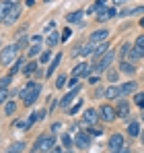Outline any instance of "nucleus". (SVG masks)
Instances as JSON below:
<instances>
[{"mask_svg": "<svg viewBox=\"0 0 144 153\" xmlns=\"http://www.w3.org/2000/svg\"><path fill=\"white\" fill-rule=\"evenodd\" d=\"M136 48L140 50V56H144V35H140V37L136 39Z\"/></svg>", "mask_w": 144, "mask_h": 153, "instance_id": "72a5a7b5", "label": "nucleus"}, {"mask_svg": "<svg viewBox=\"0 0 144 153\" xmlns=\"http://www.w3.org/2000/svg\"><path fill=\"white\" fill-rule=\"evenodd\" d=\"M46 2H51V0H46Z\"/></svg>", "mask_w": 144, "mask_h": 153, "instance_id": "6e6d98bb", "label": "nucleus"}, {"mask_svg": "<svg viewBox=\"0 0 144 153\" xmlns=\"http://www.w3.org/2000/svg\"><path fill=\"white\" fill-rule=\"evenodd\" d=\"M8 4H12V6H15V4H21V0H8Z\"/></svg>", "mask_w": 144, "mask_h": 153, "instance_id": "09e8293b", "label": "nucleus"}, {"mask_svg": "<svg viewBox=\"0 0 144 153\" xmlns=\"http://www.w3.org/2000/svg\"><path fill=\"white\" fill-rule=\"evenodd\" d=\"M115 17V8H105L103 4H97V21H107Z\"/></svg>", "mask_w": 144, "mask_h": 153, "instance_id": "423d86ee", "label": "nucleus"}, {"mask_svg": "<svg viewBox=\"0 0 144 153\" xmlns=\"http://www.w3.org/2000/svg\"><path fill=\"white\" fill-rule=\"evenodd\" d=\"M99 114H101V118L105 120V122H113L115 120V116H118V112H115V108H111V105H101V110H99Z\"/></svg>", "mask_w": 144, "mask_h": 153, "instance_id": "6e6552de", "label": "nucleus"}, {"mask_svg": "<svg viewBox=\"0 0 144 153\" xmlns=\"http://www.w3.org/2000/svg\"><path fill=\"white\" fill-rule=\"evenodd\" d=\"M144 13V6H136V8H126V10H121L120 17H130V15H142Z\"/></svg>", "mask_w": 144, "mask_h": 153, "instance_id": "aec40b11", "label": "nucleus"}, {"mask_svg": "<svg viewBox=\"0 0 144 153\" xmlns=\"http://www.w3.org/2000/svg\"><path fill=\"white\" fill-rule=\"evenodd\" d=\"M64 85H66V76H64V75H60L58 79H56V87H58V89H62Z\"/></svg>", "mask_w": 144, "mask_h": 153, "instance_id": "f704fd0d", "label": "nucleus"}, {"mask_svg": "<svg viewBox=\"0 0 144 153\" xmlns=\"http://www.w3.org/2000/svg\"><path fill=\"white\" fill-rule=\"evenodd\" d=\"M17 52H19L17 44L2 48V50H0V64H2V66H8V64H12V62H15V58H17Z\"/></svg>", "mask_w": 144, "mask_h": 153, "instance_id": "7ed1b4c3", "label": "nucleus"}, {"mask_svg": "<svg viewBox=\"0 0 144 153\" xmlns=\"http://www.w3.org/2000/svg\"><path fill=\"white\" fill-rule=\"evenodd\" d=\"M78 93H80V85L72 87L70 91H68V93H66V95H64V97L60 100V108H62V110H68V105L72 103V100H74V97H76Z\"/></svg>", "mask_w": 144, "mask_h": 153, "instance_id": "39448f33", "label": "nucleus"}, {"mask_svg": "<svg viewBox=\"0 0 144 153\" xmlns=\"http://www.w3.org/2000/svg\"><path fill=\"white\" fill-rule=\"evenodd\" d=\"M60 39H62V35H60L58 31H54V29H51V33H49L48 37H46V44H48L49 50H51V48H56V46L60 44Z\"/></svg>", "mask_w": 144, "mask_h": 153, "instance_id": "4468645a", "label": "nucleus"}, {"mask_svg": "<svg viewBox=\"0 0 144 153\" xmlns=\"http://www.w3.org/2000/svg\"><path fill=\"white\" fill-rule=\"evenodd\" d=\"M140 139H142V143H144V130H142V132H140Z\"/></svg>", "mask_w": 144, "mask_h": 153, "instance_id": "603ef678", "label": "nucleus"}, {"mask_svg": "<svg viewBox=\"0 0 144 153\" xmlns=\"http://www.w3.org/2000/svg\"><path fill=\"white\" fill-rule=\"evenodd\" d=\"M60 60H62V54H56V58L51 60V64L48 66V73H46L48 76H51V73H54V71H56V68L60 66Z\"/></svg>", "mask_w": 144, "mask_h": 153, "instance_id": "412c9836", "label": "nucleus"}, {"mask_svg": "<svg viewBox=\"0 0 144 153\" xmlns=\"http://www.w3.org/2000/svg\"><path fill=\"white\" fill-rule=\"evenodd\" d=\"M0 46H2V44H0ZM0 50H2V48H0Z\"/></svg>", "mask_w": 144, "mask_h": 153, "instance_id": "13d9d810", "label": "nucleus"}, {"mask_svg": "<svg viewBox=\"0 0 144 153\" xmlns=\"http://www.w3.org/2000/svg\"><path fill=\"white\" fill-rule=\"evenodd\" d=\"M19 71H23V58H19V60H15V64L10 66V73H8V75L12 76V75H17Z\"/></svg>", "mask_w": 144, "mask_h": 153, "instance_id": "b1692460", "label": "nucleus"}, {"mask_svg": "<svg viewBox=\"0 0 144 153\" xmlns=\"http://www.w3.org/2000/svg\"><path fill=\"white\" fill-rule=\"evenodd\" d=\"M8 83H10V75L0 79V103L8 100Z\"/></svg>", "mask_w": 144, "mask_h": 153, "instance_id": "9b49d317", "label": "nucleus"}, {"mask_svg": "<svg viewBox=\"0 0 144 153\" xmlns=\"http://www.w3.org/2000/svg\"><path fill=\"white\" fill-rule=\"evenodd\" d=\"M56 145V137L54 134H39L37 141L33 143V153H48Z\"/></svg>", "mask_w": 144, "mask_h": 153, "instance_id": "f03ea898", "label": "nucleus"}, {"mask_svg": "<svg viewBox=\"0 0 144 153\" xmlns=\"http://www.w3.org/2000/svg\"><path fill=\"white\" fill-rule=\"evenodd\" d=\"M49 56H51V52H43V54L39 56V62H41V64H46V62H49Z\"/></svg>", "mask_w": 144, "mask_h": 153, "instance_id": "c9c22d12", "label": "nucleus"}, {"mask_svg": "<svg viewBox=\"0 0 144 153\" xmlns=\"http://www.w3.org/2000/svg\"><path fill=\"white\" fill-rule=\"evenodd\" d=\"M15 126H17V128H29V122H25V120H17Z\"/></svg>", "mask_w": 144, "mask_h": 153, "instance_id": "ea45409f", "label": "nucleus"}, {"mask_svg": "<svg viewBox=\"0 0 144 153\" xmlns=\"http://www.w3.org/2000/svg\"><path fill=\"white\" fill-rule=\"evenodd\" d=\"M25 149V143H15V145H10V149L6 153H21Z\"/></svg>", "mask_w": 144, "mask_h": 153, "instance_id": "2f4dec72", "label": "nucleus"}, {"mask_svg": "<svg viewBox=\"0 0 144 153\" xmlns=\"http://www.w3.org/2000/svg\"><path fill=\"white\" fill-rule=\"evenodd\" d=\"M97 120H99V112L97 110H87L82 114V124H87V126H93Z\"/></svg>", "mask_w": 144, "mask_h": 153, "instance_id": "9d476101", "label": "nucleus"}, {"mask_svg": "<svg viewBox=\"0 0 144 153\" xmlns=\"http://www.w3.org/2000/svg\"><path fill=\"white\" fill-rule=\"evenodd\" d=\"M80 105H82V102H78L76 105H72V108H70V114H76V112L80 110Z\"/></svg>", "mask_w": 144, "mask_h": 153, "instance_id": "79ce46f5", "label": "nucleus"}, {"mask_svg": "<svg viewBox=\"0 0 144 153\" xmlns=\"http://www.w3.org/2000/svg\"><path fill=\"white\" fill-rule=\"evenodd\" d=\"M41 118H43V112H33V114L29 116V120H27V122H29V126H31V124H35V122H39Z\"/></svg>", "mask_w": 144, "mask_h": 153, "instance_id": "bb28decb", "label": "nucleus"}, {"mask_svg": "<svg viewBox=\"0 0 144 153\" xmlns=\"http://www.w3.org/2000/svg\"><path fill=\"white\" fill-rule=\"evenodd\" d=\"M113 58H115V54H113V52L109 50L107 54H105V56H101V60H99V62L95 64V71H99V73H101V71H107V68L111 66Z\"/></svg>", "mask_w": 144, "mask_h": 153, "instance_id": "20e7f679", "label": "nucleus"}, {"mask_svg": "<svg viewBox=\"0 0 144 153\" xmlns=\"http://www.w3.org/2000/svg\"><path fill=\"white\" fill-rule=\"evenodd\" d=\"M48 153H62V149H58V147H54L51 151H48Z\"/></svg>", "mask_w": 144, "mask_h": 153, "instance_id": "8fccbe9b", "label": "nucleus"}, {"mask_svg": "<svg viewBox=\"0 0 144 153\" xmlns=\"http://www.w3.org/2000/svg\"><path fill=\"white\" fill-rule=\"evenodd\" d=\"M107 35H109V31L107 29H97L91 33V39L89 42H93V44H101V42H105L107 39Z\"/></svg>", "mask_w": 144, "mask_h": 153, "instance_id": "f8f14e48", "label": "nucleus"}, {"mask_svg": "<svg viewBox=\"0 0 144 153\" xmlns=\"http://www.w3.org/2000/svg\"><path fill=\"white\" fill-rule=\"evenodd\" d=\"M111 153H130V149L128 147H121V149H113Z\"/></svg>", "mask_w": 144, "mask_h": 153, "instance_id": "c03bdc74", "label": "nucleus"}, {"mask_svg": "<svg viewBox=\"0 0 144 153\" xmlns=\"http://www.w3.org/2000/svg\"><path fill=\"white\" fill-rule=\"evenodd\" d=\"M89 83H93V85H95V83H99V79H97V76H89Z\"/></svg>", "mask_w": 144, "mask_h": 153, "instance_id": "de8ad7c7", "label": "nucleus"}, {"mask_svg": "<svg viewBox=\"0 0 144 153\" xmlns=\"http://www.w3.org/2000/svg\"><path fill=\"white\" fill-rule=\"evenodd\" d=\"M62 143H64V147H66V149H70V145H72V139L68 137V134H64V137H62Z\"/></svg>", "mask_w": 144, "mask_h": 153, "instance_id": "e433bc0d", "label": "nucleus"}, {"mask_svg": "<svg viewBox=\"0 0 144 153\" xmlns=\"http://www.w3.org/2000/svg\"><path fill=\"white\" fill-rule=\"evenodd\" d=\"M39 52H41V46H39V44H31V48H29L27 54H29V58H33V56H37Z\"/></svg>", "mask_w": 144, "mask_h": 153, "instance_id": "c756f323", "label": "nucleus"}, {"mask_svg": "<svg viewBox=\"0 0 144 153\" xmlns=\"http://www.w3.org/2000/svg\"><path fill=\"white\" fill-rule=\"evenodd\" d=\"M70 35H72V31H70V29H68V27H66V29L62 31V42H66V39H68Z\"/></svg>", "mask_w": 144, "mask_h": 153, "instance_id": "58836bf2", "label": "nucleus"}, {"mask_svg": "<svg viewBox=\"0 0 144 153\" xmlns=\"http://www.w3.org/2000/svg\"><path fill=\"white\" fill-rule=\"evenodd\" d=\"M33 71H37V62H35V60H31V62H29V64L25 66V68H23V73H25V75H31Z\"/></svg>", "mask_w": 144, "mask_h": 153, "instance_id": "7c9ffc66", "label": "nucleus"}, {"mask_svg": "<svg viewBox=\"0 0 144 153\" xmlns=\"http://www.w3.org/2000/svg\"><path fill=\"white\" fill-rule=\"evenodd\" d=\"M107 52H109V44H107V42H101V44L95 48V52H93V54H95L97 60H101V56H105Z\"/></svg>", "mask_w": 144, "mask_h": 153, "instance_id": "f3484780", "label": "nucleus"}, {"mask_svg": "<svg viewBox=\"0 0 144 153\" xmlns=\"http://www.w3.org/2000/svg\"><path fill=\"white\" fill-rule=\"evenodd\" d=\"M95 48H97V44L89 42V44L84 46V50H80V54H82V56H89V54H93V52H95Z\"/></svg>", "mask_w": 144, "mask_h": 153, "instance_id": "c85d7f7f", "label": "nucleus"}, {"mask_svg": "<svg viewBox=\"0 0 144 153\" xmlns=\"http://www.w3.org/2000/svg\"><path fill=\"white\" fill-rule=\"evenodd\" d=\"M39 91H41V85L29 81L23 89H21V93H19V97L23 100V105H33V102L39 97Z\"/></svg>", "mask_w": 144, "mask_h": 153, "instance_id": "f257e3e1", "label": "nucleus"}, {"mask_svg": "<svg viewBox=\"0 0 144 153\" xmlns=\"http://www.w3.org/2000/svg\"><path fill=\"white\" fill-rule=\"evenodd\" d=\"M140 25H142V27H144V19H140Z\"/></svg>", "mask_w": 144, "mask_h": 153, "instance_id": "864d4df0", "label": "nucleus"}, {"mask_svg": "<svg viewBox=\"0 0 144 153\" xmlns=\"http://www.w3.org/2000/svg\"><path fill=\"white\" fill-rule=\"evenodd\" d=\"M89 134H93V137H99V134H103V130H97V128H91V130H89Z\"/></svg>", "mask_w": 144, "mask_h": 153, "instance_id": "37998d69", "label": "nucleus"}, {"mask_svg": "<svg viewBox=\"0 0 144 153\" xmlns=\"http://www.w3.org/2000/svg\"><path fill=\"white\" fill-rule=\"evenodd\" d=\"M134 102H136V103H138V105H140V108H142V110H144V93H138Z\"/></svg>", "mask_w": 144, "mask_h": 153, "instance_id": "4c0bfd02", "label": "nucleus"}, {"mask_svg": "<svg viewBox=\"0 0 144 153\" xmlns=\"http://www.w3.org/2000/svg\"><path fill=\"white\" fill-rule=\"evenodd\" d=\"M142 120H144V114H142Z\"/></svg>", "mask_w": 144, "mask_h": 153, "instance_id": "4d7b16f0", "label": "nucleus"}, {"mask_svg": "<svg viewBox=\"0 0 144 153\" xmlns=\"http://www.w3.org/2000/svg\"><path fill=\"white\" fill-rule=\"evenodd\" d=\"M128 132H130V137H140V132H142V130H140V124H138V122H132V124L128 126Z\"/></svg>", "mask_w": 144, "mask_h": 153, "instance_id": "4be33fe9", "label": "nucleus"}, {"mask_svg": "<svg viewBox=\"0 0 144 153\" xmlns=\"http://www.w3.org/2000/svg\"><path fill=\"white\" fill-rule=\"evenodd\" d=\"M115 4H123V2H128V0H113Z\"/></svg>", "mask_w": 144, "mask_h": 153, "instance_id": "3c124183", "label": "nucleus"}, {"mask_svg": "<svg viewBox=\"0 0 144 153\" xmlns=\"http://www.w3.org/2000/svg\"><path fill=\"white\" fill-rule=\"evenodd\" d=\"M120 66H121V73H128V75H132V73H134V68H136L132 62H121Z\"/></svg>", "mask_w": 144, "mask_h": 153, "instance_id": "cd10ccee", "label": "nucleus"}, {"mask_svg": "<svg viewBox=\"0 0 144 153\" xmlns=\"http://www.w3.org/2000/svg\"><path fill=\"white\" fill-rule=\"evenodd\" d=\"M19 17H21V4H15V6H10V10H8V15H6V21H4V25H15V23L19 21Z\"/></svg>", "mask_w": 144, "mask_h": 153, "instance_id": "0eeeda50", "label": "nucleus"}, {"mask_svg": "<svg viewBox=\"0 0 144 153\" xmlns=\"http://www.w3.org/2000/svg\"><path fill=\"white\" fill-rule=\"evenodd\" d=\"M115 112H118V118H126V116H128V112H130L128 102H126V100H121V102L118 103V110H115Z\"/></svg>", "mask_w": 144, "mask_h": 153, "instance_id": "a211bd4d", "label": "nucleus"}, {"mask_svg": "<svg viewBox=\"0 0 144 153\" xmlns=\"http://www.w3.org/2000/svg\"><path fill=\"white\" fill-rule=\"evenodd\" d=\"M105 97H107V100L120 97V87H109V89H105Z\"/></svg>", "mask_w": 144, "mask_h": 153, "instance_id": "5701e85b", "label": "nucleus"}, {"mask_svg": "<svg viewBox=\"0 0 144 153\" xmlns=\"http://www.w3.org/2000/svg\"><path fill=\"white\" fill-rule=\"evenodd\" d=\"M115 79H118V73H115V71H111V73H109V81H115Z\"/></svg>", "mask_w": 144, "mask_h": 153, "instance_id": "49530a36", "label": "nucleus"}, {"mask_svg": "<svg viewBox=\"0 0 144 153\" xmlns=\"http://www.w3.org/2000/svg\"><path fill=\"white\" fill-rule=\"evenodd\" d=\"M121 147H123V137H121L120 132L111 134L109 137V149L113 151V149H121Z\"/></svg>", "mask_w": 144, "mask_h": 153, "instance_id": "ddd939ff", "label": "nucleus"}, {"mask_svg": "<svg viewBox=\"0 0 144 153\" xmlns=\"http://www.w3.org/2000/svg\"><path fill=\"white\" fill-rule=\"evenodd\" d=\"M80 17H82V10H74V13H70V15L66 17V21H68V23H78Z\"/></svg>", "mask_w": 144, "mask_h": 153, "instance_id": "393cba45", "label": "nucleus"}, {"mask_svg": "<svg viewBox=\"0 0 144 153\" xmlns=\"http://www.w3.org/2000/svg\"><path fill=\"white\" fill-rule=\"evenodd\" d=\"M17 112V102H6V105H4V114L6 116H12Z\"/></svg>", "mask_w": 144, "mask_h": 153, "instance_id": "a878e982", "label": "nucleus"}, {"mask_svg": "<svg viewBox=\"0 0 144 153\" xmlns=\"http://www.w3.org/2000/svg\"><path fill=\"white\" fill-rule=\"evenodd\" d=\"M74 143H76V147H78V149H84V147H89V143H91V137H89V134H84V132H78Z\"/></svg>", "mask_w": 144, "mask_h": 153, "instance_id": "dca6fc26", "label": "nucleus"}, {"mask_svg": "<svg viewBox=\"0 0 144 153\" xmlns=\"http://www.w3.org/2000/svg\"><path fill=\"white\" fill-rule=\"evenodd\" d=\"M25 44H27V37H21V39H19V42H17V48H19V50H21V48H25Z\"/></svg>", "mask_w": 144, "mask_h": 153, "instance_id": "a19ab883", "label": "nucleus"}, {"mask_svg": "<svg viewBox=\"0 0 144 153\" xmlns=\"http://www.w3.org/2000/svg\"><path fill=\"white\" fill-rule=\"evenodd\" d=\"M126 54H128V58H130V60H138V58H140V50H138V48H136V50H130V48H128Z\"/></svg>", "mask_w": 144, "mask_h": 153, "instance_id": "473e14b6", "label": "nucleus"}, {"mask_svg": "<svg viewBox=\"0 0 144 153\" xmlns=\"http://www.w3.org/2000/svg\"><path fill=\"white\" fill-rule=\"evenodd\" d=\"M10 6H12V4H8V0H2V2H0V23L6 21V15H8Z\"/></svg>", "mask_w": 144, "mask_h": 153, "instance_id": "6ab92c4d", "label": "nucleus"}, {"mask_svg": "<svg viewBox=\"0 0 144 153\" xmlns=\"http://www.w3.org/2000/svg\"><path fill=\"white\" fill-rule=\"evenodd\" d=\"M76 85H78V83H76V76H72L70 81H68V87L72 89V87H76Z\"/></svg>", "mask_w": 144, "mask_h": 153, "instance_id": "a18cd8bd", "label": "nucleus"}, {"mask_svg": "<svg viewBox=\"0 0 144 153\" xmlns=\"http://www.w3.org/2000/svg\"><path fill=\"white\" fill-rule=\"evenodd\" d=\"M66 153H72V151H70V149H68V151H66Z\"/></svg>", "mask_w": 144, "mask_h": 153, "instance_id": "5fc2aeb1", "label": "nucleus"}, {"mask_svg": "<svg viewBox=\"0 0 144 153\" xmlns=\"http://www.w3.org/2000/svg\"><path fill=\"white\" fill-rule=\"evenodd\" d=\"M91 75V66L87 64V62H80V64H76L74 66V71H72V76H80V79H87V76Z\"/></svg>", "mask_w": 144, "mask_h": 153, "instance_id": "1a4fd4ad", "label": "nucleus"}, {"mask_svg": "<svg viewBox=\"0 0 144 153\" xmlns=\"http://www.w3.org/2000/svg\"><path fill=\"white\" fill-rule=\"evenodd\" d=\"M134 91H136V83L134 81H128V83H123L120 87V97H126V95H130Z\"/></svg>", "mask_w": 144, "mask_h": 153, "instance_id": "2eb2a0df", "label": "nucleus"}]
</instances>
